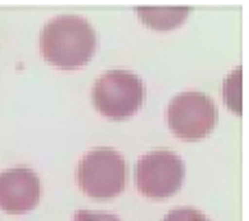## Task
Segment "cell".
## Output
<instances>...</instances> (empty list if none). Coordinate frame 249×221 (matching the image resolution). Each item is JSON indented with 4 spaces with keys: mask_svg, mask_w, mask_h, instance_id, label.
Here are the masks:
<instances>
[{
    "mask_svg": "<svg viewBox=\"0 0 249 221\" xmlns=\"http://www.w3.org/2000/svg\"><path fill=\"white\" fill-rule=\"evenodd\" d=\"M190 13V7H138V16L142 22L153 29H173V26L181 24L184 18Z\"/></svg>",
    "mask_w": 249,
    "mask_h": 221,
    "instance_id": "cell-7",
    "label": "cell"
},
{
    "mask_svg": "<svg viewBox=\"0 0 249 221\" xmlns=\"http://www.w3.org/2000/svg\"><path fill=\"white\" fill-rule=\"evenodd\" d=\"M42 182L33 169L16 166L0 173V208L9 215H24L37 206Z\"/></svg>",
    "mask_w": 249,
    "mask_h": 221,
    "instance_id": "cell-6",
    "label": "cell"
},
{
    "mask_svg": "<svg viewBox=\"0 0 249 221\" xmlns=\"http://www.w3.org/2000/svg\"><path fill=\"white\" fill-rule=\"evenodd\" d=\"M79 186L94 200H112L127 184V160L109 147H99L81 158L77 169Z\"/></svg>",
    "mask_w": 249,
    "mask_h": 221,
    "instance_id": "cell-2",
    "label": "cell"
},
{
    "mask_svg": "<svg viewBox=\"0 0 249 221\" xmlns=\"http://www.w3.org/2000/svg\"><path fill=\"white\" fill-rule=\"evenodd\" d=\"M219 110L214 101L203 92H179L171 99L166 110L168 127L184 140H199L208 136L216 125Z\"/></svg>",
    "mask_w": 249,
    "mask_h": 221,
    "instance_id": "cell-4",
    "label": "cell"
},
{
    "mask_svg": "<svg viewBox=\"0 0 249 221\" xmlns=\"http://www.w3.org/2000/svg\"><path fill=\"white\" fill-rule=\"evenodd\" d=\"M162 221H210L203 213H199L193 206H181V208H173Z\"/></svg>",
    "mask_w": 249,
    "mask_h": 221,
    "instance_id": "cell-8",
    "label": "cell"
},
{
    "mask_svg": "<svg viewBox=\"0 0 249 221\" xmlns=\"http://www.w3.org/2000/svg\"><path fill=\"white\" fill-rule=\"evenodd\" d=\"M184 160L171 149H155L142 156L136 165V186L151 200L175 195L184 184Z\"/></svg>",
    "mask_w": 249,
    "mask_h": 221,
    "instance_id": "cell-5",
    "label": "cell"
},
{
    "mask_svg": "<svg viewBox=\"0 0 249 221\" xmlns=\"http://www.w3.org/2000/svg\"><path fill=\"white\" fill-rule=\"evenodd\" d=\"M92 99L101 114L121 121L140 110L144 101V83L129 70H107L96 79Z\"/></svg>",
    "mask_w": 249,
    "mask_h": 221,
    "instance_id": "cell-3",
    "label": "cell"
},
{
    "mask_svg": "<svg viewBox=\"0 0 249 221\" xmlns=\"http://www.w3.org/2000/svg\"><path fill=\"white\" fill-rule=\"evenodd\" d=\"M96 33L86 18L59 16L46 22L42 31V53L59 68H77L92 59Z\"/></svg>",
    "mask_w": 249,
    "mask_h": 221,
    "instance_id": "cell-1",
    "label": "cell"
},
{
    "mask_svg": "<svg viewBox=\"0 0 249 221\" xmlns=\"http://www.w3.org/2000/svg\"><path fill=\"white\" fill-rule=\"evenodd\" d=\"M72 221H121L116 215L109 213H90V210H79L72 217Z\"/></svg>",
    "mask_w": 249,
    "mask_h": 221,
    "instance_id": "cell-9",
    "label": "cell"
}]
</instances>
